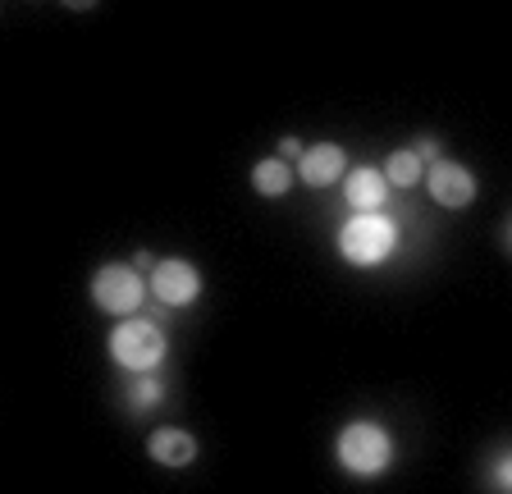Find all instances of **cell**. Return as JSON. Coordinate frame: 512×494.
Returning <instances> with one entry per match:
<instances>
[{
	"instance_id": "cell-1",
	"label": "cell",
	"mask_w": 512,
	"mask_h": 494,
	"mask_svg": "<svg viewBox=\"0 0 512 494\" xmlns=\"http://www.w3.org/2000/svg\"><path fill=\"white\" fill-rule=\"evenodd\" d=\"M394 435L384 421H348L334 440V462L357 481H371L394 467Z\"/></svg>"
},
{
	"instance_id": "cell-2",
	"label": "cell",
	"mask_w": 512,
	"mask_h": 494,
	"mask_svg": "<svg viewBox=\"0 0 512 494\" xmlns=\"http://www.w3.org/2000/svg\"><path fill=\"white\" fill-rule=\"evenodd\" d=\"M398 220L384 211H366V215H352L339 225V257L357 270H375L398 252Z\"/></svg>"
},
{
	"instance_id": "cell-3",
	"label": "cell",
	"mask_w": 512,
	"mask_h": 494,
	"mask_svg": "<svg viewBox=\"0 0 512 494\" xmlns=\"http://www.w3.org/2000/svg\"><path fill=\"white\" fill-rule=\"evenodd\" d=\"M165 353H170V339L151 316H128V321H115V330H110V357L128 376H151L165 362Z\"/></svg>"
},
{
	"instance_id": "cell-4",
	"label": "cell",
	"mask_w": 512,
	"mask_h": 494,
	"mask_svg": "<svg viewBox=\"0 0 512 494\" xmlns=\"http://www.w3.org/2000/svg\"><path fill=\"white\" fill-rule=\"evenodd\" d=\"M92 302H96V312L115 316V321L138 316L142 302H147V280H142V270L124 266V261H106V266L92 275Z\"/></svg>"
},
{
	"instance_id": "cell-5",
	"label": "cell",
	"mask_w": 512,
	"mask_h": 494,
	"mask_svg": "<svg viewBox=\"0 0 512 494\" xmlns=\"http://www.w3.org/2000/svg\"><path fill=\"white\" fill-rule=\"evenodd\" d=\"M151 298L160 307H192L202 298V270L183 257H165L151 270Z\"/></svg>"
},
{
	"instance_id": "cell-6",
	"label": "cell",
	"mask_w": 512,
	"mask_h": 494,
	"mask_svg": "<svg viewBox=\"0 0 512 494\" xmlns=\"http://www.w3.org/2000/svg\"><path fill=\"white\" fill-rule=\"evenodd\" d=\"M426 188H430V202H439L444 211H467L471 202H476L480 183L476 174L467 170V165L458 161H439L426 170Z\"/></svg>"
},
{
	"instance_id": "cell-7",
	"label": "cell",
	"mask_w": 512,
	"mask_h": 494,
	"mask_svg": "<svg viewBox=\"0 0 512 494\" xmlns=\"http://www.w3.org/2000/svg\"><path fill=\"white\" fill-rule=\"evenodd\" d=\"M298 179L307 188H334L339 179H348V151L339 142H316V147L302 151L298 161Z\"/></svg>"
},
{
	"instance_id": "cell-8",
	"label": "cell",
	"mask_w": 512,
	"mask_h": 494,
	"mask_svg": "<svg viewBox=\"0 0 512 494\" xmlns=\"http://www.w3.org/2000/svg\"><path fill=\"white\" fill-rule=\"evenodd\" d=\"M343 202L352 206V215L384 211V202H389V179H384V170H375V165L348 170V179H343Z\"/></svg>"
},
{
	"instance_id": "cell-9",
	"label": "cell",
	"mask_w": 512,
	"mask_h": 494,
	"mask_svg": "<svg viewBox=\"0 0 512 494\" xmlns=\"http://www.w3.org/2000/svg\"><path fill=\"white\" fill-rule=\"evenodd\" d=\"M147 458L160 467H192L197 462V440L179 426H160L147 435Z\"/></svg>"
},
{
	"instance_id": "cell-10",
	"label": "cell",
	"mask_w": 512,
	"mask_h": 494,
	"mask_svg": "<svg viewBox=\"0 0 512 494\" xmlns=\"http://www.w3.org/2000/svg\"><path fill=\"white\" fill-rule=\"evenodd\" d=\"M252 188L261 197H288V193H293V165L279 161V156L256 161L252 165Z\"/></svg>"
},
{
	"instance_id": "cell-11",
	"label": "cell",
	"mask_w": 512,
	"mask_h": 494,
	"mask_svg": "<svg viewBox=\"0 0 512 494\" xmlns=\"http://www.w3.org/2000/svg\"><path fill=\"white\" fill-rule=\"evenodd\" d=\"M384 179H389V188H416V183H426V165L412 147H398L384 161Z\"/></svg>"
},
{
	"instance_id": "cell-12",
	"label": "cell",
	"mask_w": 512,
	"mask_h": 494,
	"mask_svg": "<svg viewBox=\"0 0 512 494\" xmlns=\"http://www.w3.org/2000/svg\"><path fill=\"white\" fill-rule=\"evenodd\" d=\"M165 398V385H160L156 376H138L133 385H124V403H128V412H151Z\"/></svg>"
},
{
	"instance_id": "cell-13",
	"label": "cell",
	"mask_w": 512,
	"mask_h": 494,
	"mask_svg": "<svg viewBox=\"0 0 512 494\" xmlns=\"http://www.w3.org/2000/svg\"><path fill=\"white\" fill-rule=\"evenodd\" d=\"M485 481H490L499 494H512V453H499V458H490V467H485Z\"/></svg>"
},
{
	"instance_id": "cell-14",
	"label": "cell",
	"mask_w": 512,
	"mask_h": 494,
	"mask_svg": "<svg viewBox=\"0 0 512 494\" xmlns=\"http://www.w3.org/2000/svg\"><path fill=\"white\" fill-rule=\"evenodd\" d=\"M416 156H421V165H426V170H430V165H439V161H444V147H439V142L435 138H416Z\"/></svg>"
},
{
	"instance_id": "cell-15",
	"label": "cell",
	"mask_w": 512,
	"mask_h": 494,
	"mask_svg": "<svg viewBox=\"0 0 512 494\" xmlns=\"http://www.w3.org/2000/svg\"><path fill=\"white\" fill-rule=\"evenodd\" d=\"M302 151H307V147H302L298 138H284V142H279V161H302Z\"/></svg>"
},
{
	"instance_id": "cell-16",
	"label": "cell",
	"mask_w": 512,
	"mask_h": 494,
	"mask_svg": "<svg viewBox=\"0 0 512 494\" xmlns=\"http://www.w3.org/2000/svg\"><path fill=\"white\" fill-rule=\"evenodd\" d=\"M133 266H138L142 275H147V270H156V261H151V252H138V257H133Z\"/></svg>"
},
{
	"instance_id": "cell-17",
	"label": "cell",
	"mask_w": 512,
	"mask_h": 494,
	"mask_svg": "<svg viewBox=\"0 0 512 494\" xmlns=\"http://www.w3.org/2000/svg\"><path fill=\"white\" fill-rule=\"evenodd\" d=\"M508 243H512V225H508Z\"/></svg>"
}]
</instances>
